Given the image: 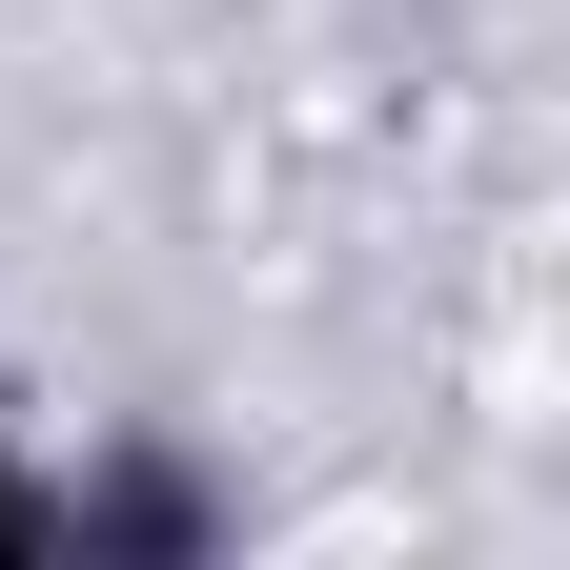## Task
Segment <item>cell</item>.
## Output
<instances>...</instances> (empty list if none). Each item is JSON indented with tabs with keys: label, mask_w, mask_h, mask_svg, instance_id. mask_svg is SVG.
Instances as JSON below:
<instances>
[{
	"label": "cell",
	"mask_w": 570,
	"mask_h": 570,
	"mask_svg": "<svg viewBox=\"0 0 570 570\" xmlns=\"http://www.w3.org/2000/svg\"><path fill=\"white\" fill-rule=\"evenodd\" d=\"M61 550L82 570H184V550H225V489H204L184 449H102V469H61Z\"/></svg>",
	"instance_id": "obj_1"
},
{
	"label": "cell",
	"mask_w": 570,
	"mask_h": 570,
	"mask_svg": "<svg viewBox=\"0 0 570 570\" xmlns=\"http://www.w3.org/2000/svg\"><path fill=\"white\" fill-rule=\"evenodd\" d=\"M61 550V469H21V449H0V570H41Z\"/></svg>",
	"instance_id": "obj_2"
}]
</instances>
